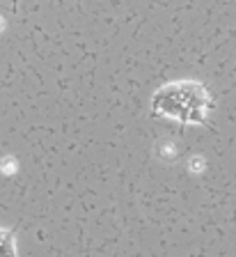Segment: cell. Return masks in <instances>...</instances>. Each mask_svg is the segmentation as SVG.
<instances>
[{
    "mask_svg": "<svg viewBox=\"0 0 236 257\" xmlns=\"http://www.w3.org/2000/svg\"><path fill=\"white\" fill-rule=\"evenodd\" d=\"M211 94L202 83L179 80L167 83L154 94L151 112L161 117H172L181 124H209L206 112L211 110Z\"/></svg>",
    "mask_w": 236,
    "mask_h": 257,
    "instance_id": "cell-1",
    "label": "cell"
},
{
    "mask_svg": "<svg viewBox=\"0 0 236 257\" xmlns=\"http://www.w3.org/2000/svg\"><path fill=\"white\" fill-rule=\"evenodd\" d=\"M0 257H17L14 230H3V227H0Z\"/></svg>",
    "mask_w": 236,
    "mask_h": 257,
    "instance_id": "cell-2",
    "label": "cell"
},
{
    "mask_svg": "<svg viewBox=\"0 0 236 257\" xmlns=\"http://www.w3.org/2000/svg\"><path fill=\"white\" fill-rule=\"evenodd\" d=\"M17 7H19V0H12V12H17Z\"/></svg>",
    "mask_w": 236,
    "mask_h": 257,
    "instance_id": "cell-3",
    "label": "cell"
}]
</instances>
